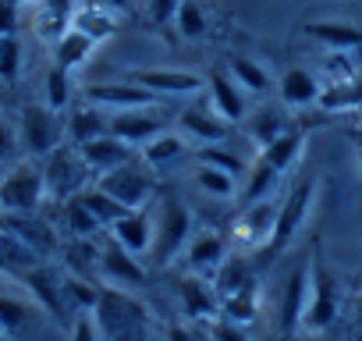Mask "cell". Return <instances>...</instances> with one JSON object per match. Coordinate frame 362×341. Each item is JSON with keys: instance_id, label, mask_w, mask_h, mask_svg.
<instances>
[{"instance_id": "obj_1", "label": "cell", "mask_w": 362, "mask_h": 341, "mask_svg": "<svg viewBox=\"0 0 362 341\" xmlns=\"http://www.w3.org/2000/svg\"><path fill=\"white\" fill-rule=\"evenodd\" d=\"M93 316L103 341H149V309L124 288H100Z\"/></svg>"}, {"instance_id": "obj_2", "label": "cell", "mask_w": 362, "mask_h": 341, "mask_svg": "<svg viewBox=\"0 0 362 341\" xmlns=\"http://www.w3.org/2000/svg\"><path fill=\"white\" fill-rule=\"evenodd\" d=\"M337 316H341V281L327 267L323 249L313 245V256H309V295H305V313H302V327L298 330L323 334L327 327H334Z\"/></svg>"}, {"instance_id": "obj_3", "label": "cell", "mask_w": 362, "mask_h": 341, "mask_svg": "<svg viewBox=\"0 0 362 341\" xmlns=\"http://www.w3.org/2000/svg\"><path fill=\"white\" fill-rule=\"evenodd\" d=\"M47 200V178L43 163L36 160H15L0 175V214L8 217H25L36 214Z\"/></svg>"}, {"instance_id": "obj_4", "label": "cell", "mask_w": 362, "mask_h": 341, "mask_svg": "<svg viewBox=\"0 0 362 341\" xmlns=\"http://www.w3.org/2000/svg\"><path fill=\"white\" fill-rule=\"evenodd\" d=\"M160 210L153 214L156 217V228H153V249H149V260L156 267H170L185 245L192 242V214L189 207L181 203L177 196H160L156 203Z\"/></svg>"}, {"instance_id": "obj_5", "label": "cell", "mask_w": 362, "mask_h": 341, "mask_svg": "<svg viewBox=\"0 0 362 341\" xmlns=\"http://www.w3.org/2000/svg\"><path fill=\"white\" fill-rule=\"evenodd\" d=\"M316 192H320V182L316 178H298L288 189V196L277 207V224H274V235H270L263 256H281L298 238V231L305 228V221H309V214L316 207Z\"/></svg>"}, {"instance_id": "obj_6", "label": "cell", "mask_w": 362, "mask_h": 341, "mask_svg": "<svg viewBox=\"0 0 362 341\" xmlns=\"http://www.w3.org/2000/svg\"><path fill=\"white\" fill-rule=\"evenodd\" d=\"M96 185L114 196L124 210H139V207H149L156 200V178H153V167H146L142 160H124L117 163L114 170L96 178Z\"/></svg>"}, {"instance_id": "obj_7", "label": "cell", "mask_w": 362, "mask_h": 341, "mask_svg": "<svg viewBox=\"0 0 362 341\" xmlns=\"http://www.w3.org/2000/svg\"><path fill=\"white\" fill-rule=\"evenodd\" d=\"M18 139H22V153H29L33 160H43L50 149H57L68 139L64 114L54 110L50 103H25L18 114Z\"/></svg>"}, {"instance_id": "obj_8", "label": "cell", "mask_w": 362, "mask_h": 341, "mask_svg": "<svg viewBox=\"0 0 362 341\" xmlns=\"http://www.w3.org/2000/svg\"><path fill=\"white\" fill-rule=\"evenodd\" d=\"M43 178H47V196L64 203V200L78 196L86 185H93V170L86 167V160L78 156V149L71 142H61L57 149H50L43 156Z\"/></svg>"}, {"instance_id": "obj_9", "label": "cell", "mask_w": 362, "mask_h": 341, "mask_svg": "<svg viewBox=\"0 0 362 341\" xmlns=\"http://www.w3.org/2000/svg\"><path fill=\"white\" fill-rule=\"evenodd\" d=\"M277 207L281 203H274V196L259 200V203H245L238 221H235V228H231L235 242L242 249H249V253H263L270 235H274V224H277Z\"/></svg>"}, {"instance_id": "obj_10", "label": "cell", "mask_w": 362, "mask_h": 341, "mask_svg": "<svg viewBox=\"0 0 362 341\" xmlns=\"http://www.w3.org/2000/svg\"><path fill=\"white\" fill-rule=\"evenodd\" d=\"M128 82L149 89L153 96H196L206 89V79L196 71H177V68H132Z\"/></svg>"}, {"instance_id": "obj_11", "label": "cell", "mask_w": 362, "mask_h": 341, "mask_svg": "<svg viewBox=\"0 0 362 341\" xmlns=\"http://www.w3.org/2000/svg\"><path fill=\"white\" fill-rule=\"evenodd\" d=\"M11 274L33 291V299H36L57 323H71V320H68V302H64V291H61V277H57L47 263H29V267L11 270Z\"/></svg>"}, {"instance_id": "obj_12", "label": "cell", "mask_w": 362, "mask_h": 341, "mask_svg": "<svg viewBox=\"0 0 362 341\" xmlns=\"http://www.w3.org/2000/svg\"><path fill=\"white\" fill-rule=\"evenodd\" d=\"M100 277H103L110 288H124V291L142 288V284L149 281V274H146V267L139 263V256L128 253V249H121L114 238H110L107 245H100Z\"/></svg>"}, {"instance_id": "obj_13", "label": "cell", "mask_w": 362, "mask_h": 341, "mask_svg": "<svg viewBox=\"0 0 362 341\" xmlns=\"http://www.w3.org/2000/svg\"><path fill=\"white\" fill-rule=\"evenodd\" d=\"M163 128H167V121H163V114H160L156 107L114 110V114H110V125H107V132L117 135V139L128 142V146H142V142H149L153 135H160Z\"/></svg>"}, {"instance_id": "obj_14", "label": "cell", "mask_w": 362, "mask_h": 341, "mask_svg": "<svg viewBox=\"0 0 362 341\" xmlns=\"http://www.w3.org/2000/svg\"><path fill=\"white\" fill-rule=\"evenodd\" d=\"M82 96L103 110H132V107H156L160 96H153L149 89L135 86V82H89L82 89Z\"/></svg>"}, {"instance_id": "obj_15", "label": "cell", "mask_w": 362, "mask_h": 341, "mask_svg": "<svg viewBox=\"0 0 362 341\" xmlns=\"http://www.w3.org/2000/svg\"><path fill=\"white\" fill-rule=\"evenodd\" d=\"M206 100L214 103V110L228 121V125H238V121H245V114H249V107H245V89L231 79V71L228 68H214L210 75H206Z\"/></svg>"}, {"instance_id": "obj_16", "label": "cell", "mask_w": 362, "mask_h": 341, "mask_svg": "<svg viewBox=\"0 0 362 341\" xmlns=\"http://www.w3.org/2000/svg\"><path fill=\"white\" fill-rule=\"evenodd\" d=\"M153 228H156V217H153V203H149V207L128 210L121 221H114V224H110V238H114L121 249H128V253H135V256L142 260V256H149V249H153Z\"/></svg>"}, {"instance_id": "obj_17", "label": "cell", "mask_w": 362, "mask_h": 341, "mask_svg": "<svg viewBox=\"0 0 362 341\" xmlns=\"http://www.w3.org/2000/svg\"><path fill=\"white\" fill-rule=\"evenodd\" d=\"M177 125H181V132L185 135H192L199 146H210V142H224V135H228V121L214 110V103L206 100V96H199V100H192V107H185L177 114Z\"/></svg>"}, {"instance_id": "obj_18", "label": "cell", "mask_w": 362, "mask_h": 341, "mask_svg": "<svg viewBox=\"0 0 362 341\" xmlns=\"http://www.w3.org/2000/svg\"><path fill=\"white\" fill-rule=\"evenodd\" d=\"M177 299H181V313L189 320H210L221 313V295H217L214 281L199 277V274H185L177 281Z\"/></svg>"}, {"instance_id": "obj_19", "label": "cell", "mask_w": 362, "mask_h": 341, "mask_svg": "<svg viewBox=\"0 0 362 341\" xmlns=\"http://www.w3.org/2000/svg\"><path fill=\"white\" fill-rule=\"evenodd\" d=\"M228 260V242L217 231H199L192 235V242L181 253L185 274H199V277H214V270Z\"/></svg>"}, {"instance_id": "obj_20", "label": "cell", "mask_w": 362, "mask_h": 341, "mask_svg": "<svg viewBox=\"0 0 362 341\" xmlns=\"http://www.w3.org/2000/svg\"><path fill=\"white\" fill-rule=\"evenodd\" d=\"M78 149V156L86 160V167L93 170V178H100V175H107V170H114L117 163H124V160H132L135 156V149L128 146V142H121L117 135H96V139H89V142H82V146H75Z\"/></svg>"}, {"instance_id": "obj_21", "label": "cell", "mask_w": 362, "mask_h": 341, "mask_svg": "<svg viewBox=\"0 0 362 341\" xmlns=\"http://www.w3.org/2000/svg\"><path fill=\"white\" fill-rule=\"evenodd\" d=\"M107 125H110V114L89 100L82 107H68V114H64V135L71 146H82L96 135H107Z\"/></svg>"}, {"instance_id": "obj_22", "label": "cell", "mask_w": 362, "mask_h": 341, "mask_svg": "<svg viewBox=\"0 0 362 341\" xmlns=\"http://www.w3.org/2000/svg\"><path fill=\"white\" fill-rule=\"evenodd\" d=\"M4 235H15V238H18L22 245H29L36 256H47V253L61 249L54 228L43 224V221H36V214H25V217H8V214H4Z\"/></svg>"}, {"instance_id": "obj_23", "label": "cell", "mask_w": 362, "mask_h": 341, "mask_svg": "<svg viewBox=\"0 0 362 341\" xmlns=\"http://www.w3.org/2000/svg\"><path fill=\"white\" fill-rule=\"evenodd\" d=\"M305 36H313L316 43H323L327 50H341V54H358L362 50V29L351 22H305L302 25Z\"/></svg>"}, {"instance_id": "obj_24", "label": "cell", "mask_w": 362, "mask_h": 341, "mask_svg": "<svg viewBox=\"0 0 362 341\" xmlns=\"http://www.w3.org/2000/svg\"><path fill=\"white\" fill-rule=\"evenodd\" d=\"M305 295H309V263H298L284 284V302H281V330L284 334H295L302 327Z\"/></svg>"}, {"instance_id": "obj_25", "label": "cell", "mask_w": 362, "mask_h": 341, "mask_svg": "<svg viewBox=\"0 0 362 341\" xmlns=\"http://www.w3.org/2000/svg\"><path fill=\"white\" fill-rule=\"evenodd\" d=\"M277 89H281V103H284V107H295V110L320 103V93H323L320 79H316L309 68H288V71L281 75V86H277Z\"/></svg>"}, {"instance_id": "obj_26", "label": "cell", "mask_w": 362, "mask_h": 341, "mask_svg": "<svg viewBox=\"0 0 362 341\" xmlns=\"http://www.w3.org/2000/svg\"><path fill=\"white\" fill-rule=\"evenodd\" d=\"M291 128V121H288V110L284 107H277V103H267V107H259V110H252L249 117H245V132H249V139L263 149V146H270L277 135H284Z\"/></svg>"}, {"instance_id": "obj_27", "label": "cell", "mask_w": 362, "mask_h": 341, "mask_svg": "<svg viewBox=\"0 0 362 341\" xmlns=\"http://www.w3.org/2000/svg\"><path fill=\"white\" fill-rule=\"evenodd\" d=\"M189 149H185V139H181L177 132H160V135H153L149 142H142L139 146V160L146 163V167H167V163H174V160H181Z\"/></svg>"}, {"instance_id": "obj_28", "label": "cell", "mask_w": 362, "mask_h": 341, "mask_svg": "<svg viewBox=\"0 0 362 341\" xmlns=\"http://www.w3.org/2000/svg\"><path fill=\"white\" fill-rule=\"evenodd\" d=\"M93 50H96V40H89L86 33H78V29L71 25L64 36L54 40V64L64 68V71H75V68H82V64L89 61Z\"/></svg>"}, {"instance_id": "obj_29", "label": "cell", "mask_w": 362, "mask_h": 341, "mask_svg": "<svg viewBox=\"0 0 362 341\" xmlns=\"http://www.w3.org/2000/svg\"><path fill=\"white\" fill-rule=\"evenodd\" d=\"M71 25H75L78 33H86L89 40L100 43V40H107V36L117 33V15H114L110 8H103L100 0H93V4H86V8H75Z\"/></svg>"}, {"instance_id": "obj_30", "label": "cell", "mask_w": 362, "mask_h": 341, "mask_svg": "<svg viewBox=\"0 0 362 341\" xmlns=\"http://www.w3.org/2000/svg\"><path fill=\"white\" fill-rule=\"evenodd\" d=\"M228 71H231V79H235L249 96H267L270 86H274L270 71H267L259 61L245 57V54H231V57H228Z\"/></svg>"}, {"instance_id": "obj_31", "label": "cell", "mask_w": 362, "mask_h": 341, "mask_svg": "<svg viewBox=\"0 0 362 341\" xmlns=\"http://www.w3.org/2000/svg\"><path fill=\"white\" fill-rule=\"evenodd\" d=\"M61 256H64L68 274H78L89 281H93V274H100V245L93 238H68L61 245Z\"/></svg>"}, {"instance_id": "obj_32", "label": "cell", "mask_w": 362, "mask_h": 341, "mask_svg": "<svg viewBox=\"0 0 362 341\" xmlns=\"http://www.w3.org/2000/svg\"><path fill=\"white\" fill-rule=\"evenodd\" d=\"M259 313V281H245L238 291L221 295V316L235 320V323H252Z\"/></svg>"}, {"instance_id": "obj_33", "label": "cell", "mask_w": 362, "mask_h": 341, "mask_svg": "<svg viewBox=\"0 0 362 341\" xmlns=\"http://www.w3.org/2000/svg\"><path fill=\"white\" fill-rule=\"evenodd\" d=\"M302 149H305V135L291 125L284 135H277L270 146H263V149H259V156H263V160H270V163L281 170V175H284V170H291V167H295V160L302 156Z\"/></svg>"}, {"instance_id": "obj_34", "label": "cell", "mask_w": 362, "mask_h": 341, "mask_svg": "<svg viewBox=\"0 0 362 341\" xmlns=\"http://www.w3.org/2000/svg\"><path fill=\"white\" fill-rule=\"evenodd\" d=\"M277 182H281V170H277L270 160L256 156V163L249 167L245 189H242V203H259V200H270V196H274V189H277Z\"/></svg>"}, {"instance_id": "obj_35", "label": "cell", "mask_w": 362, "mask_h": 341, "mask_svg": "<svg viewBox=\"0 0 362 341\" xmlns=\"http://www.w3.org/2000/svg\"><path fill=\"white\" fill-rule=\"evenodd\" d=\"M61 214H64V231L68 238H96V231H103V224L93 217V210L82 203V196H71L61 203Z\"/></svg>"}, {"instance_id": "obj_36", "label": "cell", "mask_w": 362, "mask_h": 341, "mask_svg": "<svg viewBox=\"0 0 362 341\" xmlns=\"http://www.w3.org/2000/svg\"><path fill=\"white\" fill-rule=\"evenodd\" d=\"M320 107L323 110H362V71L344 82L327 86L320 93Z\"/></svg>"}, {"instance_id": "obj_37", "label": "cell", "mask_w": 362, "mask_h": 341, "mask_svg": "<svg viewBox=\"0 0 362 341\" xmlns=\"http://www.w3.org/2000/svg\"><path fill=\"white\" fill-rule=\"evenodd\" d=\"M196 189L210 200H235L238 196V178L228 175V170H221V167L196 163Z\"/></svg>"}, {"instance_id": "obj_38", "label": "cell", "mask_w": 362, "mask_h": 341, "mask_svg": "<svg viewBox=\"0 0 362 341\" xmlns=\"http://www.w3.org/2000/svg\"><path fill=\"white\" fill-rule=\"evenodd\" d=\"M256 274H252V267H249V260L245 256H238V253H228V260L214 270V288H217V295H231V291H238L245 281H252Z\"/></svg>"}, {"instance_id": "obj_39", "label": "cell", "mask_w": 362, "mask_h": 341, "mask_svg": "<svg viewBox=\"0 0 362 341\" xmlns=\"http://www.w3.org/2000/svg\"><path fill=\"white\" fill-rule=\"evenodd\" d=\"M61 291H64L68 313H93L96 302H100V288L89 277H78V274H64L61 277Z\"/></svg>"}, {"instance_id": "obj_40", "label": "cell", "mask_w": 362, "mask_h": 341, "mask_svg": "<svg viewBox=\"0 0 362 341\" xmlns=\"http://www.w3.org/2000/svg\"><path fill=\"white\" fill-rule=\"evenodd\" d=\"M174 29L185 36V40H192V43H199V40H206V33H210V18H206V8L199 4V0H181V8H177V18H174Z\"/></svg>"}, {"instance_id": "obj_41", "label": "cell", "mask_w": 362, "mask_h": 341, "mask_svg": "<svg viewBox=\"0 0 362 341\" xmlns=\"http://www.w3.org/2000/svg\"><path fill=\"white\" fill-rule=\"evenodd\" d=\"M78 196H82V203H86V207L93 210V217H96V221H100L103 228H110L114 221H121V217L128 214V210H124V207H121V203H117L114 196H107V192H103V189H100L96 182H93V185H86V189H82Z\"/></svg>"}, {"instance_id": "obj_42", "label": "cell", "mask_w": 362, "mask_h": 341, "mask_svg": "<svg viewBox=\"0 0 362 341\" xmlns=\"http://www.w3.org/2000/svg\"><path fill=\"white\" fill-rule=\"evenodd\" d=\"M196 163H210V167H221V170H228V175H245L249 170V163L235 153V149H228V146H221V142H210V146H199L196 149Z\"/></svg>"}, {"instance_id": "obj_43", "label": "cell", "mask_w": 362, "mask_h": 341, "mask_svg": "<svg viewBox=\"0 0 362 341\" xmlns=\"http://www.w3.org/2000/svg\"><path fill=\"white\" fill-rule=\"evenodd\" d=\"M22 61H25V50H22V40L18 33L11 36H0V82H18L22 75Z\"/></svg>"}, {"instance_id": "obj_44", "label": "cell", "mask_w": 362, "mask_h": 341, "mask_svg": "<svg viewBox=\"0 0 362 341\" xmlns=\"http://www.w3.org/2000/svg\"><path fill=\"white\" fill-rule=\"evenodd\" d=\"M47 103L61 114L71 107V71H64L57 64L47 71Z\"/></svg>"}, {"instance_id": "obj_45", "label": "cell", "mask_w": 362, "mask_h": 341, "mask_svg": "<svg viewBox=\"0 0 362 341\" xmlns=\"http://www.w3.org/2000/svg\"><path fill=\"white\" fill-rule=\"evenodd\" d=\"M29 320V306L22 299H11V295H0V330H4L8 337L18 334Z\"/></svg>"}, {"instance_id": "obj_46", "label": "cell", "mask_w": 362, "mask_h": 341, "mask_svg": "<svg viewBox=\"0 0 362 341\" xmlns=\"http://www.w3.org/2000/svg\"><path fill=\"white\" fill-rule=\"evenodd\" d=\"M206 337L210 341H249V330H245V323H235V320L217 313L206 320Z\"/></svg>"}, {"instance_id": "obj_47", "label": "cell", "mask_w": 362, "mask_h": 341, "mask_svg": "<svg viewBox=\"0 0 362 341\" xmlns=\"http://www.w3.org/2000/svg\"><path fill=\"white\" fill-rule=\"evenodd\" d=\"M22 153V139H18V125H11L4 114H0V163H15Z\"/></svg>"}, {"instance_id": "obj_48", "label": "cell", "mask_w": 362, "mask_h": 341, "mask_svg": "<svg viewBox=\"0 0 362 341\" xmlns=\"http://www.w3.org/2000/svg\"><path fill=\"white\" fill-rule=\"evenodd\" d=\"M177 8H181V0H146V18L153 29H167V25H174Z\"/></svg>"}, {"instance_id": "obj_49", "label": "cell", "mask_w": 362, "mask_h": 341, "mask_svg": "<svg viewBox=\"0 0 362 341\" xmlns=\"http://www.w3.org/2000/svg\"><path fill=\"white\" fill-rule=\"evenodd\" d=\"M68 341H103L96 316L93 313H75L71 323H68Z\"/></svg>"}, {"instance_id": "obj_50", "label": "cell", "mask_w": 362, "mask_h": 341, "mask_svg": "<svg viewBox=\"0 0 362 341\" xmlns=\"http://www.w3.org/2000/svg\"><path fill=\"white\" fill-rule=\"evenodd\" d=\"M167 341H203V334L189 323H170L167 327Z\"/></svg>"}, {"instance_id": "obj_51", "label": "cell", "mask_w": 362, "mask_h": 341, "mask_svg": "<svg viewBox=\"0 0 362 341\" xmlns=\"http://www.w3.org/2000/svg\"><path fill=\"white\" fill-rule=\"evenodd\" d=\"M103 8H110L114 15H124V11H132V0H100Z\"/></svg>"}, {"instance_id": "obj_52", "label": "cell", "mask_w": 362, "mask_h": 341, "mask_svg": "<svg viewBox=\"0 0 362 341\" xmlns=\"http://www.w3.org/2000/svg\"><path fill=\"white\" fill-rule=\"evenodd\" d=\"M284 341H309V337H305V330H302V334H298V330H295V334H288V337H284Z\"/></svg>"}, {"instance_id": "obj_53", "label": "cell", "mask_w": 362, "mask_h": 341, "mask_svg": "<svg viewBox=\"0 0 362 341\" xmlns=\"http://www.w3.org/2000/svg\"><path fill=\"white\" fill-rule=\"evenodd\" d=\"M355 167H358V175H362V146L355 149Z\"/></svg>"}, {"instance_id": "obj_54", "label": "cell", "mask_w": 362, "mask_h": 341, "mask_svg": "<svg viewBox=\"0 0 362 341\" xmlns=\"http://www.w3.org/2000/svg\"><path fill=\"white\" fill-rule=\"evenodd\" d=\"M358 330H362V299H358Z\"/></svg>"}, {"instance_id": "obj_55", "label": "cell", "mask_w": 362, "mask_h": 341, "mask_svg": "<svg viewBox=\"0 0 362 341\" xmlns=\"http://www.w3.org/2000/svg\"><path fill=\"white\" fill-rule=\"evenodd\" d=\"M0 341H8V334H4V330H0Z\"/></svg>"}]
</instances>
